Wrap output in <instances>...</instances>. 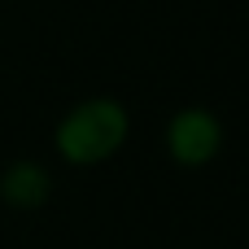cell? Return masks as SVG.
I'll return each mask as SVG.
<instances>
[{
  "instance_id": "6da1fadb",
  "label": "cell",
  "mask_w": 249,
  "mask_h": 249,
  "mask_svg": "<svg viewBox=\"0 0 249 249\" xmlns=\"http://www.w3.org/2000/svg\"><path fill=\"white\" fill-rule=\"evenodd\" d=\"M118 140H123V114H118L114 105H88V109H79V114L66 123V131H61V149H66L70 158H83V162L105 158Z\"/></svg>"
},
{
  "instance_id": "7a4b0ae2",
  "label": "cell",
  "mask_w": 249,
  "mask_h": 249,
  "mask_svg": "<svg viewBox=\"0 0 249 249\" xmlns=\"http://www.w3.org/2000/svg\"><path fill=\"white\" fill-rule=\"evenodd\" d=\"M210 149H214V123L201 118V114H184V118L175 123V153H179L184 162H197V158H206Z\"/></svg>"
}]
</instances>
